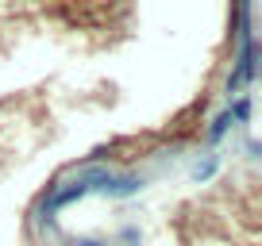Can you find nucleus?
<instances>
[{
  "instance_id": "f257e3e1",
  "label": "nucleus",
  "mask_w": 262,
  "mask_h": 246,
  "mask_svg": "<svg viewBox=\"0 0 262 246\" xmlns=\"http://www.w3.org/2000/svg\"><path fill=\"white\" fill-rule=\"evenodd\" d=\"M139 189H143V177L112 173V169H104V165H85V169H77L70 181H62V185L50 189V196L42 200V219L54 223V215L62 212V208H70L74 200L93 196V192H100V196H131V192H139Z\"/></svg>"
},
{
  "instance_id": "f03ea898",
  "label": "nucleus",
  "mask_w": 262,
  "mask_h": 246,
  "mask_svg": "<svg viewBox=\"0 0 262 246\" xmlns=\"http://www.w3.org/2000/svg\"><path fill=\"white\" fill-rule=\"evenodd\" d=\"M77 246H100V242H89V238H85V242H77Z\"/></svg>"
}]
</instances>
